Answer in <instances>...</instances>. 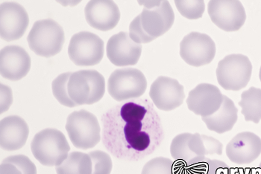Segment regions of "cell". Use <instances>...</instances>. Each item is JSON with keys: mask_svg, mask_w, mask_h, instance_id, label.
<instances>
[{"mask_svg": "<svg viewBox=\"0 0 261 174\" xmlns=\"http://www.w3.org/2000/svg\"><path fill=\"white\" fill-rule=\"evenodd\" d=\"M141 174H175V167L168 158H154L145 164Z\"/></svg>", "mask_w": 261, "mask_h": 174, "instance_id": "cell-28", "label": "cell"}, {"mask_svg": "<svg viewBox=\"0 0 261 174\" xmlns=\"http://www.w3.org/2000/svg\"><path fill=\"white\" fill-rule=\"evenodd\" d=\"M85 19L92 28L108 32L117 26L120 11L114 1L95 0L88 2L85 9Z\"/></svg>", "mask_w": 261, "mask_h": 174, "instance_id": "cell-16", "label": "cell"}, {"mask_svg": "<svg viewBox=\"0 0 261 174\" xmlns=\"http://www.w3.org/2000/svg\"><path fill=\"white\" fill-rule=\"evenodd\" d=\"M142 45L135 43L127 32L113 35L107 43L106 52L111 64L124 67L136 65L142 54Z\"/></svg>", "mask_w": 261, "mask_h": 174, "instance_id": "cell-13", "label": "cell"}, {"mask_svg": "<svg viewBox=\"0 0 261 174\" xmlns=\"http://www.w3.org/2000/svg\"><path fill=\"white\" fill-rule=\"evenodd\" d=\"M88 154L91 156L93 163L92 174H111L113 164L109 154L101 151H92Z\"/></svg>", "mask_w": 261, "mask_h": 174, "instance_id": "cell-29", "label": "cell"}, {"mask_svg": "<svg viewBox=\"0 0 261 174\" xmlns=\"http://www.w3.org/2000/svg\"><path fill=\"white\" fill-rule=\"evenodd\" d=\"M175 4L180 14L185 18L191 20L200 19L205 10V4L203 0H175Z\"/></svg>", "mask_w": 261, "mask_h": 174, "instance_id": "cell-27", "label": "cell"}, {"mask_svg": "<svg viewBox=\"0 0 261 174\" xmlns=\"http://www.w3.org/2000/svg\"><path fill=\"white\" fill-rule=\"evenodd\" d=\"M31 150L40 164L51 167L60 165L67 159L70 147L62 132L47 128L35 135Z\"/></svg>", "mask_w": 261, "mask_h": 174, "instance_id": "cell-2", "label": "cell"}, {"mask_svg": "<svg viewBox=\"0 0 261 174\" xmlns=\"http://www.w3.org/2000/svg\"><path fill=\"white\" fill-rule=\"evenodd\" d=\"M140 15L145 32L155 39L167 33L175 22V13L169 1H161L151 9L144 8Z\"/></svg>", "mask_w": 261, "mask_h": 174, "instance_id": "cell-18", "label": "cell"}, {"mask_svg": "<svg viewBox=\"0 0 261 174\" xmlns=\"http://www.w3.org/2000/svg\"><path fill=\"white\" fill-rule=\"evenodd\" d=\"M216 51L213 39L200 32L188 34L180 43V56L186 64L193 67L211 64L215 57Z\"/></svg>", "mask_w": 261, "mask_h": 174, "instance_id": "cell-9", "label": "cell"}, {"mask_svg": "<svg viewBox=\"0 0 261 174\" xmlns=\"http://www.w3.org/2000/svg\"><path fill=\"white\" fill-rule=\"evenodd\" d=\"M201 119L209 130L223 134L231 130L238 122V109L231 99L223 95V101L220 109L213 115Z\"/></svg>", "mask_w": 261, "mask_h": 174, "instance_id": "cell-20", "label": "cell"}, {"mask_svg": "<svg viewBox=\"0 0 261 174\" xmlns=\"http://www.w3.org/2000/svg\"><path fill=\"white\" fill-rule=\"evenodd\" d=\"M188 174H232L228 164L206 156L193 158L186 164Z\"/></svg>", "mask_w": 261, "mask_h": 174, "instance_id": "cell-23", "label": "cell"}, {"mask_svg": "<svg viewBox=\"0 0 261 174\" xmlns=\"http://www.w3.org/2000/svg\"><path fill=\"white\" fill-rule=\"evenodd\" d=\"M216 73L217 81L224 90L240 91L250 81L252 64L246 55L229 54L219 62Z\"/></svg>", "mask_w": 261, "mask_h": 174, "instance_id": "cell-6", "label": "cell"}, {"mask_svg": "<svg viewBox=\"0 0 261 174\" xmlns=\"http://www.w3.org/2000/svg\"><path fill=\"white\" fill-rule=\"evenodd\" d=\"M57 174H92L93 163L89 154L85 153H70L67 159L60 165L56 166Z\"/></svg>", "mask_w": 261, "mask_h": 174, "instance_id": "cell-22", "label": "cell"}, {"mask_svg": "<svg viewBox=\"0 0 261 174\" xmlns=\"http://www.w3.org/2000/svg\"><path fill=\"white\" fill-rule=\"evenodd\" d=\"M105 52L103 40L89 32H81L71 38L68 54L74 64L79 67H92L99 64Z\"/></svg>", "mask_w": 261, "mask_h": 174, "instance_id": "cell-8", "label": "cell"}, {"mask_svg": "<svg viewBox=\"0 0 261 174\" xmlns=\"http://www.w3.org/2000/svg\"><path fill=\"white\" fill-rule=\"evenodd\" d=\"M66 130L71 142L79 149H91L101 140V127L97 118L85 109L69 115Z\"/></svg>", "mask_w": 261, "mask_h": 174, "instance_id": "cell-5", "label": "cell"}, {"mask_svg": "<svg viewBox=\"0 0 261 174\" xmlns=\"http://www.w3.org/2000/svg\"><path fill=\"white\" fill-rule=\"evenodd\" d=\"M130 38L138 44H146L151 43L155 38L148 35L141 23V15H138L133 19L129 25Z\"/></svg>", "mask_w": 261, "mask_h": 174, "instance_id": "cell-30", "label": "cell"}, {"mask_svg": "<svg viewBox=\"0 0 261 174\" xmlns=\"http://www.w3.org/2000/svg\"><path fill=\"white\" fill-rule=\"evenodd\" d=\"M0 94H1V106H0V112L1 114L4 113L9 110L13 103V93L10 87L1 83L0 84Z\"/></svg>", "mask_w": 261, "mask_h": 174, "instance_id": "cell-32", "label": "cell"}, {"mask_svg": "<svg viewBox=\"0 0 261 174\" xmlns=\"http://www.w3.org/2000/svg\"><path fill=\"white\" fill-rule=\"evenodd\" d=\"M223 101V95L218 87L211 83H200L192 90L187 98L190 111L201 118L215 113Z\"/></svg>", "mask_w": 261, "mask_h": 174, "instance_id": "cell-14", "label": "cell"}, {"mask_svg": "<svg viewBox=\"0 0 261 174\" xmlns=\"http://www.w3.org/2000/svg\"><path fill=\"white\" fill-rule=\"evenodd\" d=\"M31 57L24 48L8 46L0 52V72L5 79L17 81L28 75L31 69Z\"/></svg>", "mask_w": 261, "mask_h": 174, "instance_id": "cell-15", "label": "cell"}, {"mask_svg": "<svg viewBox=\"0 0 261 174\" xmlns=\"http://www.w3.org/2000/svg\"><path fill=\"white\" fill-rule=\"evenodd\" d=\"M239 106L246 122L258 124L261 120V89L251 87L241 95Z\"/></svg>", "mask_w": 261, "mask_h": 174, "instance_id": "cell-21", "label": "cell"}, {"mask_svg": "<svg viewBox=\"0 0 261 174\" xmlns=\"http://www.w3.org/2000/svg\"><path fill=\"white\" fill-rule=\"evenodd\" d=\"M149 96L158 109L168 112L183 104L185 88L176 79L160 76L151 85Z\"/></svg>", "mask_w": 261, "mask_h": 174, "instance_id": "cell-12", "label": "cell"}, {"mask_svg": "<svg viewBox=\"0 0 261 174\" xmlns=\"http://www.w3.org/2000/svg\"><path fill=\"white\" fill-rule=\"evenodd\" d=\"M30 49L37 55L51 57L62 49L65 41L64 29L53 19L35 22L27 38Z\"/></svg>", "mask_w": 261, "mask_h": 174, "instance_id": "cell-3", "label": "cell"}, {"mask_svg": "<svg viewBox=\"0 0 261 174\" xmlns=\"http://www.w3.org/2000/svg\"><path fill=\"white\" fill-rule=\"evenodd\" d=\"M147 88L143 72L135 68H124L112 72L108 80V91L115 101L140 98Z\"/></svg>", "mask_w": 261, "mask_h": 174, "instance_id": "cell-7", "label": "cell"}, {"mask_svg": "<svg viewBox=\"0 0 261 174\" xmlns=\"http://www.w3.org/2000/svg\"><path fill=\"white\" fill-rule=\"evenodd\" d=\"M0 174H22L20 170L12 164H1Z\"/></svg>", "mask_w": 261, "mask_h": 174, "instance_id": "cell-33", "label": "cell"}, {"mask_svg": "<svg viewBox=\"0 0 261 174\" xmlns=\"http://www.w3.org/2000/svg\"><path fill=\"white\" fill-rule=\"evenodd\" d=\"M30 128L25 121L17 115H11L0 122V145L2 149L14 151L27 143Z\"/></svg>", "mask_w": 261, "mask_h": 174, "instance_id": "cell-19", "label": "cell"}, {"mask_svg": "<svg viewBox=\"0 0 261 174\" xmlns=\"http://www.w3.org/2000/svg\"><path fill=\"white\" fill-rule=\"evenodd\" d=\"M30 23L27 11L14 2H6L0 6V35L7 42L19 40L23 36Z\"/></svg>", "mask_w": 261, "mask_h": 174, "instance_id": "cell-11", "label": "cell"}, {"mask_svg": "<svg viewBox=\"0 0 261 174\" xmlns=\"http://www.w3.org/2000/svg\"><path fill=\"white\" fill-rule=\"evenodd\" d=\"M191 133H185L176 135L172 139L170 145V154L175 161L184 162L185 165L193 159L197 157L196 154L192 152L189 148V139Z\"/></svg>", "mask_w": 261, "mask_h": 174, "instance_id": "cell-25", "label": "cell"}, {"mask_svg": "<svg viewBox=\"0 0 261 174\" xmlns=\"http://www.w3.org/2000/svg\"><path fill=\"white\" fill-rule=\"evenodd\" d=\"M261 154V138L251 132L235 135L226 146V155L233 163L249 164Z\"/></svg>", "mask_w": 261, "mask_h": 174, "instance_id": "cell-17", "label": "cell"}, {"mask_svg": "<svg viewBox=\"0 0 261 174\" xmlns=\"http://www.w3.org/2000/svg\"><path fill=\"white\" fill-rule=\"evenodd\" d=\"M4 163L14 164L22 174H37L36 166L24 155L9 156L3 159L1 164Z\"/></svg>", "mask_w": 261, "mask_h": 174, "instance_id": "cell-31", "label": "cell"}, {"mask_svg": "<svg viewBox=\"0 0 261 174\" xmlns=\"http://www.w3.org/2000/svg\"><path fill=\"white\" fill-rule=\"evenodd\" d=\"M259 78H260V80L261 82V67H260V72H259Z\"/></svg>", "mask_w": 261, "mask_h": 174, "instance_id": "cell-34", "label": "cell"}, {"mask_svg": "<svg viewBox=\"0 0 261 174\" xmlns=\"http://www.w3.org/2000/svg\"><path fill=\"white\" fill-rule=\"evenodd\" d=\"M149 113L146 106L135 101L126 103L118 113H113L117 117V120L112 118L113 120L118 123L114 122L111 126L118 127L119 134L128 151L144 152L154 142L155 131L159 132L160 128L154 116Z\"/></svg>", "mask_w": 261, "mask_h": 174, "instance_id": "cell-1", "label": "cell"}, {"mask_svg": "<svg viewBox=\"0 0 261 174\" xmlns=\"http://www.w3.org/2000/svg\"><path fill=\"white\" fill-rule=\"evenodd\" d=\"M72 75L71 72H66L59 75L51 83L53 96L62 105L67 107H75L76 104L72 101L68 93V82Z\"/></svg>", "mask_w": 261, "mask_h": 174, "instance_id": "cell-26", "label": "cell"}, {"mask_svg": "<svg viewBox=\"0 0 261 174\" xmlns=\"http://www.w3.org/2000/svg\"><path fill=\"white\" fill-rule=\"evenodd\" d=\"M207 11L211 21L224 32H237L246 20L245 8L238 0H211Z\"/></svg>", "mask_w": 261, "mask_h": 174, "instance_id": "cell-10", "label": "cell"}, {"mask_svg": "<svg viewBox=\"0 0 261 174\" xmlns=\"http://www.w3.org/2000/svg\"><path fill=\"white\" fill-rule=\"evenodd\" d=\"M189 148L197 156L217 154L221 156L223 144L219 140L209 135L199 133L192 134L189 139Z\"/></svg>", "mask_w": 261, "mask_h": 174, "instance_id": "cell-24", "label": "cell"}, {"mask_svg": "<svg viewBox=\"0 0 261 174\" xmlns=\"http://www.w3.org/2000/svg\"><path fill=\"white\" fill-rule=\"evenodd\" d=\"M106 93V80L96 70H80L72 73L68 82V93L79 105L96 104Z\"/></svg>", "mask_w": 261, "mask_h": 174, "instance_id": "cell-4", "label": "cell"}, {"mask_svg": "<svg viewBox=\"0 0 261 174\" xmlns=\"http://www.w3.org/2000/svg\"><path fill=\"white\" fill-rule=\"evenodd\" d=\"M259 168H260V171H261V162H260V167H259Z\"/></svg>", "mask_w": 261, "mask_h": 174, "instance_id": "cell-35", "label": "cell"}]
</instances>
